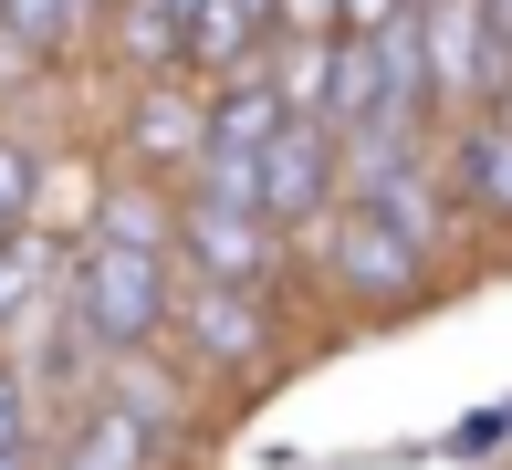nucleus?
<instances>
[{
	"label": "nucleus",
	"instance_id": "obj_10",
	"mask_svg": "<svg viewBox=\"0 0 512 470\" xmlns=\"http://www.w3.org/2000/svg\"><path fill=\"white\" fill-rule=\"evenodd\" d=\"M105 53L126 63L136 84L147 74H189V11H178V0H105Z\"/></svg>",
	"mask_w": 512,
	"mask_h": 470
},
{
	"label": "nucleus",
	"instance_id": "obj_3",
	"mask_svg": "<svg viewBox=\"0 0 512 470\" xmlns=\"http://www.w3.org/2000/svg\"><path fill=\"white\" fill-rule=\"evenodd\" d=\"M293 241H304L356 303H418V293H429V251H418L408 230H387L366 199H335L314 230H293Z\"/></svg>",
	"mask_w": 512,
	"mask_h": 470
},
{
	"label": "nucleus",
	"instance_id": "obj_13",
	"mask_svg": "<svg viewBox=\"0 0 512 470\" xmlns=\"http://www.w3.org/2000/svg\"><path fill=\"white\" fill-rule=\"evenodd\" d=\"M272 126H283L272 74H230V84H209V136H199V157H262Z\"/></svg>",
	"mask_w": 512,
	"mask_h": 470
},
{
	"label": "nucleus",
	"instance_id": "obj_12",
	"mask_svg": "<svg viewBox=\"0 0 512 470\" xmlns=\"http://www.w3.org/2000/svg\"><path fill=\"white\" fill-rule=\"evenodd\" d=\"M439 178H450L471 209L512 220V115H471V126L450 136V157H439Z\"/></svg>",
	"mask_w": 512,
	"mask_h": 470
},
{
	"label": "nucleus",
	"instance_id": "obj_14",
	"mask_svg": "<svg viewBox=\"0 0 512 470\" xmlns=\"http://www.w3.org/2000/svg\"><path fill=\"white\" fill-rule=\"evenodd\" d=\"M0 11H11L21 32L53 53V63H63V53H84V42L105 32V0H0Z\"/></svg>",
	"mask_w": 512,
	"mask_h": 470
},
{
	"label": "nucleus",
	"instance_id": "obj_15",
	"mask_svg": "<svg viewBox=\"0 0 512 470\" xmlns=\"http://www.w3.org/2000/svg\"><path fill=\"white\" fill-rule=\"evenodd\" d=\"M0 470H42V397L11 356H0Z\"/></svg>",
	"mask_w": 512,
	"mask_h": 470
},
{
	"label": "nucleus",
	"instance_id": "obj_8",
	"mask_svg": "<svg viewBox=\"0 0 512 470\" xmlns=\"http://www.w3.org/2000/svg\"><path fill=\"white\" fill-rule=\"evenodd\" d=\"M95 397H115V408L136 418V429H157V439H189V366H168L157 345H115L105 376H95Z\"/></svg>",
	"mask_w": 512,
	"mask_h": 470
},
{
	"label": "nucleus",
	"instance_id": "obj_2",
	"mask_svg": "<svg viewBox=\"0 0 512 470\" xmlns=\"http://www.w3.org/2000/svg\"><path fill=\"white\" fill-rule=\"evenodd\" d=\"M168 345L209 376H251L272 366V293L262 282H209V272H178L168 293Z\"/></svg>",
	"mask_w": 512,
	"mask_h": 470
},
{
	"label": "nucleus",
	"instance_id": "obj_11",
	"mask_svg": "<svg viewBox=\"0 0 512 470\" xmlns=\"http://www.w3.org/2000/svg\"><path fill=\"white\" fill-rule=\"evenodd\" d=\"M53 282H63V230L11 220V230H0V345H11L21 324L53 303Z\"/></svg>",
	"mask_w": 512,
	"mask_h": 470
},
{
	"label": "nucleus",
	"instance_id": "obj_18",
	"mask_svg": "<svg viewBox=\"0 0 512 470\" xmlns=\"http://www.w3.org/2000/svg\"><path fill=\"white\" fill-rule=\"evenodd\" d=\"M481 11H492V42L512 53V0H481Z\"/></svg>",
	"mask_w": 512,
	"mask_h": 470
},
{
	"label": "nucleus",
	"instance_id": "obj_1",
	"mask_svg": "<svg viewBox=\"0 0 512 470\" xmlns=\"http://www.w3.org/2000/svg\"><path fill=\"white\" fill-rule=\"evenodd\" d=\"M168 293H178L168 251H126V241H95V230L63 251V303L105 356L115 345H168Z\"/></svg>",
	"mask_w": 512,
	"mask_h": 470
},
{
	"label": "nucleus",
	"instance_id": "obj_5",
	"mask_svg": "<svg viewBox=\"0 0 512 470\" xmlns=\"http://www.w3.org/2000/svg\"><path fill=\"white\" fill-rule=\"evenodd\" d=\"M335 199H345V136L324 126V115H283L272 147H262V220L293 241V230H314Z\"/></svg>",
	"mask_w": 512,
	"mask_h": 470
},
{
	"label": "nucleus",
	"instance_id": "obj_16",
	"mask_svg": "<svg viewBox=\"0 0 512 470\" xmlns=\"http://www.w3.org/2000/svg\"><path fill=\"white\" fill-rule=\"evenodd\" d=\"M42 209V147L0 115V220H32Z\"/></svg>",
	"mask_w": 512,
	"mask_h": 470
},
{
	"label": "nucleus",
	"instance_id": "obj_17",
	"mask_svg": "<svg viewBox=\"0 0 512 470\" xmlns=\"http://www.w3.org/2000/svg\"><path fill=\"white\" fill-rule=\"evenodd\" d=\"M408 0H335V32H387Z\"/></svg>",
	"mask_w": 512,
	"mask_h": 470
},
{
	"label": "nucleus",
	"instance_id": "obj_9",
	"mask_svg": "<svg viewBox=\"0 0 512 470\" xmlns=\"http://www.w3.org/2000/svg\"><path fill=\"white\" fill-rule=\"evenodd\" d=\"M168 460V439L157 429H136L115 397H84L74 408V429L63 439H42V470H157Z\"/></svg>",
	"mask_w": 512,
	"mask_h": 470
},
{
	"label": "nucleus",
	"instance_id": "obj_4",
	"mask_svg": "<svg viewBox=\"0 0 512 470\" xmlns=\"http://www.w3.org/2000/svg\"><path fill=\"white\" fill-rule=\"evenodd\" d=\"M418 21V74H429V105H492V94L512 84V53L492 42V11L481 0H408Z\"/></svg>",
	"mask_w": 512,
	"mask_h": 470
},
{
	"label": "nucleus",
	"instance_id": "obj_6",
	"mask_svg": "<svg viewBox=\"0 0 512 470\" xmlns=\"http://www.w3.org/2000/svg\"><path fill=\"white\" fill-rule=\"evenodd\" d=\"M178 272H209V282H262L283 272V230L241 199H209V188H178Z\"/></svg>",
	"mask_w": 512,
	"mask_h": 470
},
{
	"label": "nucleus",
	"instance_id": "obj_19",
	"mask_svg": "<svg viewBox=\"0 0 512 470\" xmlns=\"http://www.w3.org/2000/svg\"><path fill=\"white\" fill-rule=\"evenodd\" d=\"M0 230H11V220H0Z\"/></svg>",
	"mask_w": 512,
	"mask_h": 470
},
{
	"label": "nucleus",
	"instance_id": "obj_7",
	"mask_svg": "<svg viewBox=\"0 0 512 470\" xmlns=\"http://www.w3.org/2000/svg\"><path fill=\"white\" fill-rule=\"evenodd\" d=\"M199 136H209V84L199 74H147L136 105H126V126H115V147H126L136 178L178 188V178L199 168Z\"/></svg>",
	"mask_w": 512,
	"mask_h": 470
}]
</instances>
